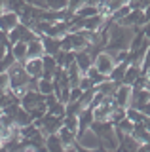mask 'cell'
I'll use <instances>...</instances> for the list:
<instances>
[{"instance_id":"cell-35","label":"cell","mask_w":150,"mask_h":152,"mask_svg":"<svg viewBox=\"0 0 150 152\" xmlns=\"http://www.w3.org/2000/svg\"><path fill=\"white\" fill-rule=\"evenodd\" d=\"M148 69H150V46H148L146 53H144V59H143V70L148 72Z\"/></svg>"},{"instance_id":"cell-8","label":"cell","mask_w":150,"mask_h":152,"mask_svg":"<svg viewBox=\"0 0 150 152\" xmlns=\"http://www.w3.org/2000/svg\"><path fill=\"white\" fill-rule=\"evenodd\" d=\"M25 69L32 78H42V74H44V61H42V57L27 59L25 61Z\"/></svg>"},{"instance_id":"cell-5","label":"cell","mask_w":150,"mask_h":152,"mask_svg":"<svg viewBox=\"0 0 150 152\" xmlns=\"http://www.w3.org/2000/svg\"><path fill=\"white\" fill-rule=\"evenodd\" d=\"M131 93H133V88H131L129 84H120V88L116 89L114 93V101L116 104H120V107H129L131 103Z\"/></svg>"},{"instance_id":"cell-32","label":"cell","mask_w":150,"mask_h":152,"mask_svg":"<svg viewBox=\"0 0 150 152\" xmlns=\"http://www.w3.org/2000/svg\"><path fill=\"white\" fill-rule=\"evenodd\" d=\"M78 88H82V89H90V88H95V84H93L91 80H90V76H87V74H82Z\"/></svg>"},{"instance_id":"cell-9","label":"cell","mask_w":150,"mask_h":152,"mask_svg":"<svg viewBox=\"0 0 150 152\" xmlns=\"http://www.w3.org/2000/svg\"><path fill=\"white\" fill-rule=\"evenodd\" d=\"M57 133H59L61 141H63L65 150H70V148L74 146V142L78 141V133H76V131H72V129H68L67 126H63V127H61V129H59Z\"/></svg>"},{"instance_id":"cell-16","label":"cell","mask_w":150,"mask_h":152,"mask_svg":"<svg viewBox=\"0 0 150 152\" xmlns=\"http://www.w3.org/2000/svg\"><path fill=\"white\" fill-rule=\"evenodd\" d=\"M127 66H129V61H124V63L114 65V69H112V72L108 74V78L114 80V82H118V84H124V76H125Z\"/></svg>"},{"instance_id":"cell-13","label":"cell","mask_w":150,"mask_h":152,"mask_svg":"<svg viewBox=\"0 0 150 152\" xmlns=\"http://www.w3.org/2000/svg\"><path fill=\"white\" fill-rule=\"evenodd\" d=\"M141 148V142L135 139L131 133H127V135H124L122 139L118 141V150L122 152H127V150H139Z\"/></svg>"},{"instance_id":"cell-42","label":"cell","mask_w":150,"mask_h":152,"mask_svg":"<svg viewBox=\"0 0 150 152\" xmlns=\"http://www.w3.org/2000/svg\"><path fill=\"white\" fill-rule=\"evenodd\" d=\"M0 8H4V0H0Z\"/></svg>"},{"instance_id":"cell-14","label":"cell","mask_w":150,"mask_h":152,"mask_svg":"<svg viewBox=\"0 0 150 152\" xmlns=\"http://www.w3.org/2000/svg\"><path fill=\"white\" fill-rule=\"evenodd\" d=\"M44 55V44H42V38H36L27 44V59L32 57H42Z\"/></svg>"},{"instance_id":"cell-18","label":"cell","mask_w":150,"mask_h":152,"mask_svg":"<svg viewBox=\"0 0 150 152\" xmlns=\"http://www.w3.org/2000/svg\"><path fill=\"white\" fill-rule=\"evenodd\" d=\"M67 74H68V80H70V86H78L80 84V78H82V69L80 66H78V63L76 61H74V63H70L68 66H67Z\"/></svg>"},{"instance_id":"cell-22","label":"cell","mask_w":150,"mask_h":152,"mask_svg":"<svg viewBox=\"0 0 150 152\" xmlns=\"http://www.w3.org/2000/svg\"><path fill=\"white\" fill-rule=\"evenodd\" d=\"M12 53L15 57L19 63H25L27 61V42H15V44L12 46Z\"/></svg>"},{"instance_id":"cell-40","label":"cell","mask_w":150,"mask_h":152,"mask_svg":"<svg viewBox=\"0 0 150 152\" xmlns=\"http://www.w3.org/2000/svg\"><path fill=\"white\" fill-rule=\"evenodd\" d=\"M139 150H150V141H148V142H143Z\"/></svg>"},{"instance_id":"cell-4","label":"cell","mask_w":150,"mask_h":152,"mask_svg":"<svg viewBox=\"0 0 150 152\" xmlns=\"http://www.w3.org/2000/svg\"><path fill=\"white\" fill-rule=\"evenodd\" d=\"M93 65H95L103 74L108 76V74L112 72V69H114V65H116V63H114V59H112V55H110V53H106V51H101V53L95 57V63H93Z\"/></svg>"},{"instance_id":"cell-7","label":"cell","mask_w":150,"mask_h":152,"mask_svg":"<svg viewBox=\"0 0 150 152\" xmlns=\"http://www.w3.org/2000/svg\"><path fill=\"white\" fill-rule=\"evenodd\" d=\"M17 25H19V13L4 10L2 15H0V28H2V31H6V32H10L12 28H15Z\"/></svg>"},{"instance_id":"cell-36","label":"cell","mask_w":150,"mask_h":152,"mask_svg":"<svg viewBox=\"0 0 150 152\" xmlns=\"http://www.w3.org/2000/svg\"><path fill=\"white\" fill-rule=\"evenodd\" d=\"M143 32H144V36L150 40V21H146V23L143 25Z\"/></svg>"},{"instance_id":"cell-25","label":"cell","mask_w":150,"mask_h":152,"mask_svg":"<svg viewBox=\"0 0 150 152\" xmlns=\"http://www.w3.org/2000/svg\"><path fill=\"white\" fill-rule=\"evenodd\" d=\"M127 118L133 124H143L144 118H146V114H144L141 108H135V107H127Z\"/></svg>"},{"instance_id":"cell-26","label":"cell","mask_w":150,"mask_h":152,"mask_svg":"<svg viewBox=\"0 0 150 152\" xmlns=\"http://www.w3.org/2000/svg\"><path fill=\"white\" fill-rule=\"evenodd\" d=\"M95 93H97V88H90V89H84L82 97L78 99V103H80V107H82V108L90 107V104H91V101H93V97H95Z\"/></svg>"},{"instance_id":"cell-6","label":"cell","mask_w":150,"mask_h":152,"mask_svg":"<svg viewBox=\"0 0 150 152\" xmlns=\"http://www.w3.org/2000/svg\"><path fill=\"white\" fill-rule=\"evenodd\" d=\"M91 124H93V107L90 104V107H86L78 114V135L86 133L91 127Z\"/></svg>"},{"instance_id":"cell-38","label":"cell","mask_w":150,"mask_h":152,"mask_svg":"<svg viewBox=\"0 0 150 152\" xmlns=\"http://www.w3.org/2000/svg\"><path fill=\"white\" fill-rule=\"evenodd\" d=\"M144 19H146V21H150V4L144 8Z\"/></svg>"},{"instance_id":"cell-27","label":"cell","mask_w":150,"mask_h":152,"mask_svg":"<svg viewBox=\"0 0 150 152\" xmlns=\"http://www.w3.org/2000/svg\"><path fill=\"white\" fill-rule=\"evenodd\" d=\"M48 112H51V114H57V116L65 118V114H67V103L55 101L53 104H50V107H48Z\"/></svg>"},{"instance_id":"cell-15","label":"cell","mask_w":150,"mask_h":152,"mask_svg":"<svg viewBox=\"0 0 150 152\" xmlns=\"http://www.w3.org/2000/svg\"><path fill=\"white\" fill-rule=\"evenodd\" d=\"M46 150H50V152L65 150L63 141H61L59 133H50V135H46Z\"/></svg>"},{"instance_id":"cell-41","label":"cell","mask_w":150,"mask_h":152,"mask_svg":"<svg viewBox=\"0 0 150 152\" xmlns=\"http://www.w3.org/2000/svg\"><path fill=\"white\" fill-rule=\"evenodd\" d=\"M2 146H4V141H2V139H0V150H2Z\"/></svg>"},{"instance_id":"cell-24","label":"cell","mask_w":150,"mask_h":152,"mask_svg":"<svg viewBox=\"0 0 150 152\" xmlns=\"http://www.w3.org/2000/svg\"><path fill=\"white\" fill-rule=\"evenodd\" d=\"M84 74H87V76H90V80H91V82L95 84V86H97V84H101V82H105V80L108 78V76H106V74H103V72H101L99 69H97L95 65H91V66H90V69H87Z\"/></svg>"},{"instance_id":"cell-31","label":"cell","mask_w":150,"mask_h":152,"mask_svg":"<svg viewBox=\"0 0 150 152\" xmlns=\"http://www.w3.org/2000/svg\"><path fill=\"white\" fill-rule=\"evenodd\" d=\"M50 10H65L68 6V0H46Z\"/></svg>"},{"instance_id":"cell-21","label":"cell","mask_w":150,"mask_h":152,"mask_svg":"<svg viewBox=\"0 0 150 152\" xmlns=\"http://www.w3.org/2000/svg\"><path fill=\"white\" fill-rule=\"evenodd\" d=\"M131 135H133L135 139L141 142V145L150 141V131L143 126V124H135V126H133V131H131Z\"/></svg>"},{"instance_id":"cell-19","label":"cell","mask_w":150,"mask_h":152,"mask_svg":"<svg viewBox=\"0 0 150 152\" xmlns=\"http://www.w3.org/2000/svg\"><path fill=\"white\" fill-rule=\"evenodd\" d=\"M15 126H19V127H25V126H29V124H32L34 122V118H32V114L27 110V108H19V110L15 112Z\"/></svg>"},{"instance_id":"cell-23","label":"cell","mask_w":150,"mask_h":152,"mask_svg":"<svg viewBox=\"0 0 150 152\" xmlns=\"http://www.w3.org/2000/svg\"><path fill=\"white\" fill-rule=\"evenodd\" d=\"M95 13H99V8H97L95 4H84L80 10H76L74 17H78V19H86V17L95 15Z\"/></svg>"},{"instance_id":"cell-29","label":"cell","mask_w":150,"mask_h":152,"mask_svg":"<svg viewBox=\"0 0 150 152\" xmlns=\"http://www.w3.org/2000/svg\"><path fill=\"white\" fill-rule=\"evenodd\" d=\"M63 126H67L68 129H72V131H76L78 133V114H65V118H63Z\"/></svg>"},{"instance_id":"cell-11","label":"cell","mask_w":150,"mask_h":152,"mask_svg":"<svg viewBox=\"0 0 150 152\" xmlns=\"http://www.w3.org/2000/svg\"><path fill=\"white\" fill-rule=\"evenodd\" d=\"M76 63H78V66L82 69V72H86V70L90 69L93 63H95V57H93L90 51L84 48V50H78V51H76Z\"/></svg>"},{"instance_id":"cell-39","label":"cell","mask_w":150,"mask_h":152,"mask_svg":"<svg viewBox=\"0 0 150 152\" xmlns=\"http://www.w3.org/2000/svg\"><path fill=\"white\" fill-rule=\"evenodd\" d=\"M143 126H144V127H146V129L150 131V116H146V118H144V122H143Z\"/></svg>"},{"instance_id":"cell-20","label":"cell","mask_w":150,"mask_h":152,"mask_svg":"<svg viewBox=\"0 0 150 152\" xmlns=\"http://www.w3.org/2000/svg\"><path fill=\"white\" fill-rule=\"evenodd\" d=\"M143 72V66L141 65H135V63H129L127 70H125V76H124V84H129L133 86V82L137 80V76Z\"/></svg>"},{"instance_id":"cell-10","label":"cell","mask_w":150,"mask_h":152,"mask_svg":"<svg viewBox=\"0 0 150 152\" xmlns=\"http://www.w3.org/2000/svg\"><path fill=\"white\" fill-rule=\"evenodd\" d=\"M42 44H44V53L55 55V53H57V51L61 50V38H57V36H50V34H44V36H42Z\"/></svg>"},{"instance_id":"cell-34","label":"cell","mask_w":150,"mask_h":152,"mask_svg":"<svg viewBox=\"0 0 150 152\" xmlns=\"http://www.w3.org/2000/svg\"><path fill=\"white\" fill-rule=\"evenodd\" d=\"M84 4H86L84 0H68V6H67V8H68L72 13H76V10H80Z\"/></svg>"},{"instance_id":"cell-28","label":"cell","mask_w":150,"mask_h":152,"mask_svg":"<svg viewBox=\"0 0 150 152\" xmlns=\"http://www.w3.org/2000/svg\"><path fill=\"white\" fill-rule=\"evenodd\" d=\"M15 57H13V53H12V50L8 51L6 55L2 57V59H0V72H8V69H10V66L15 63Z\"/></svg>"},{"instance_id":"cell-12","label":"cell","mask_w":150,"mask_h":152,"mask_svg":"<svg viewBox=\"0 0 150 152\" xmlns=\"http://www.w3.org/2000/svg\"><path fill=\"white\" fill-rule=\"evenodd\" d=\"M55 57V61H57V65L59 66H63V69H67V66L70 65V63H74L76 61V51H70V50H61L57 51V53L53 55Z\"/></svg>"},{"instance_id":"cell-30","label":"cell","mask_w":150,"mask_h":152,"mask_svg":"<svg viewBox=\"0 0 150 152\" xmlns=\"http://www.w3.org/2000/svg\"><path fill=\"white\" fill-rule=\"evenodd\" d=\"M38 91H42L44 95L53 93V80H50V78H40V80H38Z\"/></svg>"},{"instance_id":"cell-17","label":"cell","mask_w":150,"mask_h":152,"mask_svg":"<svg viewBox=\"0 0 150 152\" xmlns=\"http://www.w3.org/2000/svg\"><path fill=\"white\" fill-rule=\"evenodd\" d=\"M95 88H97V91H99L101 95H114V93H116V89L120 88V84H118V82H114V80H110V78H106L105 82L97 84Z\"/></svg>"},{"instance_id":"cell-1","label":"cell","mask_w":150,"mask_h":152,"mask_svg":"<svg viewBox=\"0 0 150 152\" xmlns=\"http://www.w3.org/2000/svg\"><path fill=\"white\" fill-rule=\"evenodd\" d=\"M34 124L42 127V131H44L46 135H50V133H57L61 127H63V118L57 116V114L46 112L40 120H34Z\"/></svg>"},{"instance_id":"cell-37","label":"cell","mask_w":150,"mask_h":152,"mask_svg":"<svg viewBox=\"0 0 150 152\" xmlns=\"http://www.w3.org/2000/svg\"><path fill=\"white\" fill-rule=\"evenodd\" d=\"M8 51H10V50H8V48H6V46H4V44H0V59H2V57H4V55H6V53H8Z\"/></svg>"},{"instance_id":"cell-3","label":"cell","mask_w":150,"mask_h":152,"mask_svg":"<svg viewBox=\"0 0 150 152\" xmlns=\"http://www.w3.org/2000/svg\"><path fill=\"white\" fill-rule=\"evenodd\" d=\"M120 25L124 27H133V28H141L146 23V19H144V10H131V12L125 15L122 21H118Z\"/></svg>"},{"instance_id":"cell-2","label":"cell","mask_w":150,"mask_h":152,"mask_svg":"<svg viewBox=\"0 0 150 152\" xmlns=\"http://www.w3.org/2000/svg\"><path fill=\"white\" fill-rule=\"evenodd\" d=\"M42 104H46V95L42 91H38V89H27L25 95L21 97V107L27 108L29 112L42 107Z\"/></svg>"},{"instance_id":"cell-33","label":"cell","mask_w":150,"mask_h":152,"mask_svg":"<svg viewBox=\"0 0 150 152\" xmlns=\"http://www.w3.org/2000/svg\"><path fill=\"white\" fill-rule=\"evenodd\" d=\"M0 89H10V74L0 72Z\"/></svg>"}]
</instances>
